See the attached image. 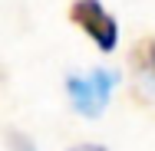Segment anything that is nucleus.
Returning a JSON list of instances; mask_svg holds the SVG:
<instances>
[{
    "label": "nucleus",
    "instance_id": "2",
    "mask_svg": "<svg viewBox=\"0 0 155 151\" xmlns=\"http://www.w3.org/2000/svg\"><path fill=\"white\" fill-rule=\"evenodd\" d=\"M69 20L86 33L102 53L116 49V43H119V27H116L112 13H109L99 0H76V3L69 7Z\"/></svg>",
    "mask_w": 155,
    "mask_h": 151
},
{
    "label": "nucleus",
    "instance_id": "3",
    "mask_svg": "<svg viewBox=\"0 0 155 151\" xmlns=\"http://www.w3.org/2000/svg\"><path fill=\"white\" fill-rule=\"evenodd\" d=\"M132 66H135V72L145 79V86L155 89V39H142V43L132 49Z\"/></svg>",
    "mask_w": 155,
    "mask_h": 151
},
{
    "label": "nucleus",
    "instance_id": "4",
    "mask_svg": "<svg viewBox=\"0 0 155 151\" xmlns=\"http://www.w3.org/2000/svg\"><path fill=\"white\" fill-rule=\"evenodd\" d=\"M10 141L17 145V148H13V151H33V145H30V141H27V138H23V135H10Z\"/></svg>",
    "mask_w": 155,
    "mask_h": 151
},
{
    "label": "nucleus",
    "instance_id": "1",
    "mask_svg": "<svg viewBox=\"0 0 155 151\" xmlns=\"http://www.w3.org/2000/svg\"><path fill=\"white\" fill-rule=\"evenodd\" d=\"M112 86H116V72H109V69H93L89 76H69L66 79V92H69L73 109L89 115V118L106 109Z\"/></svg>",
    "mask_w": 155,
    "mask_h": 151
},
{
    "label": "nucleus",
    "instance_id": "5",
    "mask_svg": "<svg viewBox=\"0 0 155 151\" xmlns=\"http://www.w3.org/2000/svg\"><path fill=\"white\" fill-rule=\"evenodd\" d=\"M69 151H106L102 145H76V148H69Z\"/></svg>",
    "mask_w": 155,
    "mask_h": 151
}]
</instances>
